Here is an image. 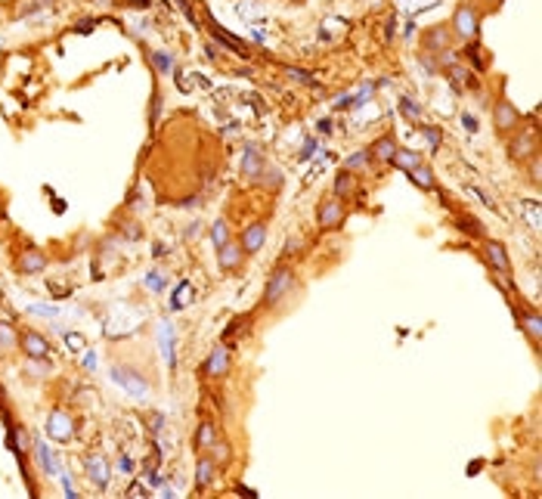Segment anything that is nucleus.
Returning a JSON list of instances; mask_svg holds the SVG:
<instances>
[{
    "label": "nucleus",
    "instance_id": "obj_1",
    "mask_svg": "<svg viewBox=\"0 0 542 499\" xmlns=\"http://www.w3.org/2000/svg\"><path fill=\"white\" fill-rule=\"evenodd\" d=\"M481 22H484V10L474 4V0H462L459 6L452 10V19H450V31L452 37H459V41H477V35H481Z\"/></svg>",
    "mask_w": 542,
    "mask_h": 499
},
{
    "label": "nucleus",
    "instance_id": "obj_2",
    "mask_svg": "<svg viewBox=\"0 0 542 499\" xmlns=\"http://www.w3.org/2000/svg\"><path fill=\"white\" fill-rule=\"evenodd\" d=\"M295 288V270L292 267H276L273 276L264 285V307H276L282 298H288V292Z\"/></svg>",
    "mask_w": 542,
    "mask_h": 499
},
{
    "label": "nucleus",
    "instance_id": "obj_3",
    "mask_svg": "<svg viewBox=\"0 0 542 499\" xmlns=\"http://www.w3.org/2000/svg\"><path fill=\"white\" fill-rule=\"evenodd\" d=\"M521 124H524V115L515 109V103L499 97L496 106H493V128H496V134H515Z\"/></svg>",
    "mask_w": 542,
    "mask_h": 499
},
{
    "label": "nucleus",
    "instance_id": "obj_4",
    "mask_svg": "<svg viewBox=\"0 0 542 499\" xmlns=\"http://www.w3.org/2000/svg\"><path fill=\"white\" fill-rule=\"evenodd\" d=\"M539 155V140H536V130L533 128H524L517 137H512V143H508V159L512 161H521V165H527Z\"/></svg>",
    "mask_w": 542,
    "mask_h": 499
},
{
    "label": "nucleus",
    "instance_id": "obj_5",
    "mask_svg": "<svg viewBox=\"0 0 542 499\" xmlns=\"http://www.w3.org/2000/svg\"><path fill=\"white\" fill-rule=\"evenodd\" d=\"M481 254H484V261H486V267H490L493 273H499V276H512V257H508L505 252V245L496 242V239H484V248H481Z\"/></svg>",
    "mask_w": 542,
    "mask_h": 499
},
{
    "label": "nucleus",
    "instance_id": "obj_6",
    "mask_svg": "<svg viewBox=\"0 0 542 499\" xmlns=\"http://www.w3.org/2000/svg\"><path fill=\"white\" fill-rule=\"evenodd\" d=\"M450 44H452V31L450 25H431L425 35H421V53L440 59L443 53H450Z\"/></svg>",
    "mask_w": 542,
    "mask_h": 499
},
{
    "label": "nucleus",
    "instance_id": "obj_7",
    "mask_svg": "<svg viewBox=\"0 0 542 499\" xmlns=\"http://www.w3.org/2000/svg\"><path fill=\"white\" fill-rule=\"evenodd\" d=\"M344 221H347V208H344V199H326L323 205L316 208L319 230H338Z\"/></svg>",
    "mask_w": 542,
    "mask_h": 499
},
{
    "label": "nucleus",
    "instance_id": "obj_8",
    "mask_svg": "<svg viewBox=\"0 0 542 499\" xmlns=\"http://www.w3.org/2000/svg\"><path fill=\"white\" fill-rule=\"evenodd\" d=\"M19 350L28 357V360H50V341L35 329L19 332Z\"/></svg>",
    "mask_w": 542,
    "mask_h": 499
},
{
    "label": "nucleus",
    "instance_id": "obj_9",
    "mask_svg": "<svg viewBox=\"0 0 542 499\" xmlns=\"http://www.w3.org/2000/svg\"><path fill=\"white\" fill-rule=\"evenodd\" d=\"M264 242H266V221H254L239 233V245L245 254H257L264 248Z\"/></svg>",
    "mask_w": 542,
    "mask_h": 499
},
{
    "label": "nucleus",
    "instance_id": "obj_10",
    "mask_svg": "<svg viewBox=\"0 0 542 499\" xmlns=\"http://www.w3.org/2000/svg\"><path fill=\"white\" fill-rule=\"evenodd\" d=\"M230 363H233L230 347H226V345H217V347L208 354V360H205V366H202V372H205L208 378H223L226 372H230Z\"/></svg>",
    "mask_w": 542,
    "mask_h": 499
},
{
    "label": "nucleus",
    "instance_id": "obj_11",
    "mask_svg": "<svg viewBox=\"0 0 542 499\" xmlns=\"http://www.w3.org/2000/svg\"><path fill=\"white\" fill-rule=\"evenodd\" d=\"M517 326H521V332L530 338V345L539 350V345H542V316L536 314V310L517 307Z\"/></svg>",
    "mask_w": 542,
    "mask_h": 499
},
{
    "label": "nucleus",
    "instance_id": "obj_12",
    "mask_svg": "<svg viewBox=\"0 0 542 499\" xmlns=\"http://www.w3.org/2000/svg\"><path fill=\"white\" fill-rule=\"evenodd\" d=\"M72 434H75L72 416H66L62 409L50 412V419H47V438H53V441H72Z\"/></svg>",
    "mask_w": 542,
    "mask_h": 499
},
{
    "label": "nucleus",
    "instance_id": "obj_13",
    "mask_svg": "<svg viewBox=\"0 0 542 499\" xmlns=\"http://www.w3.org/2000/svg\"><path fill=\"white\" fill-rule=\"evenodd\" d=\"M242 261H245V252H242L239 239H230L226 245H220V248H217V264H220V270H223V273L239 270V267H242Z\"/></svg>",
    "mask_w": 542,
    "mask_h": 499
},
{
    "label": "nucleus",
    "instance_id": "obj_14",
    "mask_svg": "<svg viewBox=\"0 0 542 499\" xmlns=\"http://www.w3.org/2000/svg\"><path fill=\"white\" fill-rule=\"evenodd\" d=\"M264 168H266L264 152L257 149V146H248V152L242 155V177H245L248 183H257L261 180V174H264Z\"/></svg>",
    "mask_w": 542,
    "mask_h": 499
},
{
    "label": "nucleus",
    "instance_id": "obj_15",
    "mask_svg": "<svg viewBox=\"0 0 542 499\" xmlns=\"http://www.w3.org/2000/svg\"><path fill=\"white\" fill-rule=\"evenodd\" d=\"M112 378H115L121 388H128V391H130L133 397H140V400H143V397H149V385H146V381L140 378L133 369H124V366H115V369H112Z\"/></svg>",
    "mask_w": 542,
    "mask_h": 499
},
{
    "label": "nucleus",
    "instance_id": "obj_16",
    "mask_svg": "<svg viewBox=\"0 0 542 499\" xmlns=\"http://www.w3.org/2000/svg\"><path fill=\"white\" fill-rule=\"evenodd\" d=\"M397 137L394 134H381L378 140H372V143L366 146L369 155H372V161H381V165H390V159H394L397 152Z\"/></svg>",
    "mask_w": 542,
    "mask_h": 499
},
{
    "label": "nucleus",
    "instance_id": "obj_17",
    "mask_svg": "<svg viewBox=\"0 0 542 499\" xmlns=\"http://www.w3.org/2000/svg\"><path fill=\"white\" fill-rule=\"evenodd\" d=\"M47 270V254L41 248H25V252L19 254V273H25V276H37V273Z\"/></svg>",
    "mask_w": 542,
    "mask_h": 499
},
{
    "label": "nucleus",
    "instance_id": "obj_18",
    "mask_svg": "<svg viewBox=\"0 0 542 499\" xmlns=\"http://www.w3.org/2000/svg\"><path fill=\"white\" fill-rule=\"evenodd\" d=\"M214 478H217L214 459H211L208 453H202L199 462H195V487H199V490H208L211 484H214Z\"/></svg>",
    "mask_w": 542,
    "mask_h": 499
},
{
    "label": "nucleus",
    "instance_id": "obj_19",
    "mask_svg": "<svg viewBox=\"0 0 542 499\" xmlns=\"http://www.w3.org/2000/svg\"><path fill=\"white\" fill-rule=\"evenodd\" d=\"M217 441V428L214 422H199V428H195V434H192V447H195V453H205V450L211 447V443Z\"/></svg>",
    "mask_w": 542,
    "mask_h": 499
},
{
    "label": "nucleus",
    "instance_id": "obj_20",
    "mask_svg": "<svg viewBox=\"0 0 542 499\" xmlns=\"http://www.w3.org/2000/svg\"><path fill=\"white\" fill-rule=\"evenodd\" d=\"M421 152L419 149H403V146H397V152H394V159H390V165H397L400 171H406V174H409L412 168H419L421 165Z\"/></svg>",
    "mask_w": 542,
    "mask_h": 499
},
{
    "label": "nucleus",
    "instance_id": "obj_21",
    "mask_svg": "<svg viewBox=\"0 0 542 499\" xmlns=\"http://www.w3.org/2000/svg\"><path fill=\"white\" fill-rule=\"evenodd\" d=\"M87 474H90V481L97 487H106L109 484V478H112V472H109V462L103 456H90L87 459Z\"/></svg>",
    "mask_w": 542,
    "mask_h": 499
},
{
    "label": "nucleus",
    "instance_id": "obj_22",
    "mask_svg": "<svg viewBox=\"0 0 542 499\" xmlns=\"http://www.w3.org/2000/svg\"><path fill=\"white\" fill-rule=\"evenodd\" d=\"M353 192H357V174L341 168L335 174V199H350Z\"/></svg>",
    "mask_w": 542,
    "mask_h": 499
},
{
    "label": "nucleus",
    "instance_id": "obj_23",
    "mask_svg": "<svg viewBox=\"0 0 542 499\" xmlns=\"http://www.w3.org/2000/svg\"><path fill=\"white\" fill-rule=\"evenodd\" d=\"M257 183H261L264 190H270V192H279L282 183H285V174H282V168H276V165H266Z\"/></svg>",
    "mask_w": 542,
    "mask_h": 499
},
{
    "label": "nucleus",
    "instance_id": "obj_24",
    "mask_svg": "<svg viewBox=\"0 0 542 499\" xmlns=\"http://www.w3.org/2000/svg\"><path fill=\"white\" fill-rule=\"evenodd\" d=\"M409 177H412V183H415V186H421V190H437V177H434V171H431L425 161H421L419 168H412V171H409Z\"/></svg>",
    "mask_w": 542,
    "mask_h": 499
},
{
    "label": "nucleus",
    "instance_id": "obj_25",
    "mask_svg": "<svg viewBox=\"0 0 542 499\" xmlns=\"http://www.w3.org/2000/svg\"><path fill=\"white\" fill-rule=\"evenodd\" d=\"M481 50H484V47L477 44V41H468V47L462 50V56H465V62H468L471 68H474V72H484V68H486V62H484V56H481Z\"/></svg>",
    "mask_w": 542,
    "mask_h": 499
},
{
    "label": "nucleus",
    "instance_id": "obj_26",
    "mask_svg": "<svg viewBox=\"0 0 542 499\" xmlns=\"http://www.w3.org/2000/svg\"><path fill=\"white\" fill-rule=\"evenodd\" d=\"M205 453L214 459L217 469H220V465H226V462L233 459V450H230V443H226V441H214V443H211V447L205 450Z\"/></svg>",
    "mask_w": 542,
    "mask_h": 499
},
{
    "label": "nucleus",
    "instance_id": "obj_27",
    "mask_svg": "<svg viewBox=\"0 0 542 499\" xmlns=\"http://www.w3.org/2000/svg\"><path fill=\"white\" fill-rule=\"evenodd\" d=\"M211 239H214V248H220V245L230 242V239H233L230 223H226V221H214V227H211Z\"/></svg>",
    "mask_w": 542,
    "mask_h": 499
},
{
    "label": "nucleus",
    "instance_id": "obj_28",
    "mask_svg": "<svg viewBox=\"0 0 542 499\" xmlns=\"http://www.w3.org/2000/svg\"><path fill=\"white\" fill-rule=\"evenodd\" d=\"M369 165H372V155H369V149H363V152L350 155V159L344 161V171H353V174H357V171H363Z\"/></svg>",
    "mask_w": 542,
    "mask_h": 499
},
{
    "label": "nucleus",
    "instance_id": "obj_29",
    "mask_svg": "<svg viewBox=\"0 0 542 499\" xmlns=\"http://www.w3.org/2000/svg\"><path fill=\"white\" fill-rule=\"evenodd\" d=\"M16 345H19V332L0 319V347H16Z\"/></svg>",
    "mask_w": 542,
    "mask_h": 499
},
{
    "label": "nucleus",
    "instance_id": "obj_30",
    "mask_svg": "<svg viewBox=\"0 0 542 499\" xmlns=\"http://www.w3.org/2000/svg\"><path fill=\"white\" fill-rule=\"evenodd\" d=\"M149 59H152L155 66H159V72H161V75H171V72H174V59H171L168 53H161V50H152V53H149Z\"/></svg>",
    "mask_w": 542,
    "mask_h": 499
},
{
    "label": "nucleus",
    "instance_id": "obj_31",
    "mask_svg": "<svg viewBox=\"0 0 542 499\" xmlns=\"http://www.w3.org/2000/svg\"><path fill=\"white\" fill-rule=\"evenodd\" d=\"M459 227L471 233V236H484V227H481V221H474V217H462L459 221Z\"/></svg>",
    "mask_w": 542,
    "mask_h": 499
},
{
    "label": "nucleus",
    "instance_id": "obj_32",
    "mask_svg": "<svg viewBox=\"0 0 542 499\" xmlns=\"http://www.w3.org/2000/svg\"><path fill=\"white\" fill-rule=\"evenodd\" d=\"M285 75L292 78V81H301V84H316L307 72H301V68H292V66H285Z\"/></svg>",
    "mask_w": 542,
    "mask_h": 499
},
{
    "label": "nucleus",
    "instance_id": "obj_33",
    "mask_svg": "<svg viewBox=\"0 0 542 499\" xmlns=\"http://www.w3.org/2000/svg\"><path fill=\"white\" fill-rule=\"evenodd\" d=\"M66 345H68V350H75L78 354V350H84V338L81 335H66Z\"/></svg>",
    "mask_w": 542,
    "mask_h": 499
},
{
    "label": "nucleus",
    "instance_id": "obj_34",
    "mask_svg": "<svg viewBox=\"0 0 542 499\" xmlns=\"http://www.w3.org/2000/svg\"><path fill=\"white\" fill-rule=\"evenodd\" d=\"M421 130H425V137H428V143H431V152H434L437 146H440V130H434V128H421Z\"/></svg>",
    "mask_w": 542,
    "mask_h": 499
},
{
    "label": "nucleus",
    "instance_id": "obj_35",
    "mask_svg": "<svg viewBox=\"0 0 542 499\" xmlns=\"http://www.w3.org/2000/svg\"><path fill=\"white\" fill-rule=\"evenodd\" d=\"M121 233H124L128 239H140V227H137L133 221H128V227H121Z\"/></svg>",
    "mask_w": 542,
    "mask_h": 499
},
{
    "label": "nucleus",
    "instance_id": "obj_36",
    "mask_svg": "<svg viewBox=\"0 0 542 499\" xmlns=\"http://www.w3.org/2000/svg\"><path fill=\"white\" fill-rule=\"evenodd\" d=\"M186 295H190V285H183V288H180V295H177V301H171V307H183V304H186V301H190V298H186Z\"/></svg>",
    "mask_w": 542,
    "mask_h": 499
},
{
    "label": "nucleus",
    "instance_id": "obj_37",
    "mask_svg": "<svg viewBox=\"0 0 542 499\" xmlns=\"http://www.w3.org/2000/svg\"><path fill=\"white\" fill-rule=\"evenodd\" d=\"M202 236V223H192L190 230H186V239H199Z\"/></svg>",
    "mask_w": 542,
    "mask_h": 499
},
{
    "label": "nucleus",
    "instance_id": "obj_38",
    "mask_svg": "<svg viewBox=\"0 0 542 499\" xmlns=\"http://www.w3.org/2000/svg\"><path fill=\"white\" fill-rule=\"evenodd\" d=\"M297 248H301V239H297V242H295V239H288V242H285V252H288V254H295Z\"/></svg>",
    "mask_w": 542,
    "mask_h": 499
},
{
    "label": "nucleus",
    "instance_id": "obj_39",
    "mask_svg": "<svg viewBox=\"0 0 542 499\" xmlns=\"http://www.w3.org/2000/svg\"><path fill=\"white\" fill-rule=\"evenodd\" d=\"M465 128H468V130H477V118H471V115H465Z\"/></svg>",
    "mask_w": 542,
    "mask_h": 499
},
{
    "label": "nucleus",
    "instance_id": "obj_40",
    "mask_svg": "<svg viewBox=\"0 0 542 499\" xmlns=\"http://www.w3.org/2000/svg\"><path fill=\"white\" fill-rule=\"evenodd\" d=\"M499 4V0H477V6H481V10H484V6H496Z\"/></svg>",
    "mask_w": 542,
    "mask_h": 499
}]
</instances>
